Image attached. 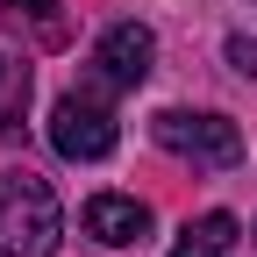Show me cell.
<instances>
[{"label":"cell","instance_id":"1","mask_svg":"<svg viewBox=\"0 0 257 257\" xmlns=\"http://www.w3.org/2000/svg\"><path fill=\"white\" fill-rule=\"evenodd\" d=\"M64 236V214H57V193L43 172H0V257H50Z\"/></svg>","mask_w":257,"mask_h":257},{"label":"cell","instance_id":"2","mask_svg":"<svg viewBox=\"0 0 257 257\" xmlns=\"http://www.w3.org/2000/svg\"><path fill=\"white\" fill-rule=\"evenodd\" d=\"M150 136L165 143L172 157H193V165H214V172H229L243 165V128L229 114H186V107H165L150 121Z\"/></svg>","mask_w":257,"mask_h":257},{"label":"cell","instance_id":"3","mask_svg":"<svg viewBox=\"0 0 257 257\" xmlns=\"http://www.w3.org/2000/svg\"><path fill=\"white\" fill-rule=\"evenodd\" d=\"M114 143H121V128H114V114L93 100V93H64V100L50 107V150L57 157L100 165V157H114Z\"/></svg>","mask_w":257,"mask_h":257},{"label":"cell","instance_id":"4","mask_svg":"<svg viewBox=\"0 0 257 257\" xmlns=\"http://www.w3.org/2000/svg\"><path fill=\"white\" fill-rule=\"evenodd\" d=\"M150 57H157V36L143 22H114L100 50H93V79H100L107 93H128V86H143L150 79Z\"/></svg>","mask_w":257,"mask_h":257},{"label":"cell","instance_id":"5","mask_svg":"<svg viewBox=\"0 0 257 257\" xmlns=\"http://www.w3.org/2000/svg\"><path fill=\"white\" fill-rule=\"evenodd\" d=\"M79 221H86V236L107 243V250H143V236H150V207L128 200V193H93Z\"/></svg>","mask_w":257,"mask_h":257},{"label":"cell","instance_id":"6","mask_svg":"<svg viewBox=\"0 0 257 257\" xmlns=\"http://www.w3.org/2000/svg\"><path fill=\"white\" fill-rule=\"evenodd\" d=\"M172 257H236V214H200V221H186Z\"/></svg>","mask_w":257,"mask_h":257},{"label":"cell","instance_id":"7","mask_svg":"<svg viewBox=\"0 0 257 257\" xmlns=\"http://www.w3.org/2000/svg\"><path fill=\"white\" fill-rule=\"evenodd\" d=\"M29 114V64L0 50V128H22Z\"/></svg>","mask_w":257,"mask_h":257},{"label":"cell","instance_id":"8","mask_svg":"<svg viewBox=\"0 0 257 257\" xmlns=\"http://www.w3.org/2000/svg\"><path fill=\"white\" fill-rule=\"evenodd\" d=\"M229 64H236L243 79H257V43L250 36H229Z\"/></svg>","mask_w":257,"mask_h":257},{"label":"cell","instance_id":"9","mask_svg":"<svg viewBox=\"0 0 257 257\" xmlns=\"http://www.w3.org/2000/svg\"><path fill=\"white\" fill-rule=\"evenodd\" d=\"M0 8H15V15H36V22H50V15H57V0H0Z\"/></svg>","mask_w":257,"mask_h":257}]
</instances>
